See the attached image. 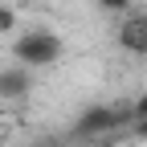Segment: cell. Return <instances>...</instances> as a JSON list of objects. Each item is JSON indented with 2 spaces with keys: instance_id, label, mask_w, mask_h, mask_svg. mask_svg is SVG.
<instances>
[{
  "instance_id": "6da1fadb",
  "label": "cell",
  "mask_w": 147,
  "mask_h": 147,
  "mask_svg": "<svg viewBox=\"0 0 147 147\" xmlns=\"http://www.w3.org/2000/svg\"><path fill=\"white\" fill-rule=\"evenodd\" d=\"M12 53L25 65H49V61L61 57V37L49 33V29H33V33H21L12 41Z\"/></svg>"
},
{
  "instance_id": "7a4b0ae2",
  "label": "cell",
  "mask_w": 147,
  "mask_h": 147,
  "mask_svg": "<svg viewBox=\"0 0 147 147\" xmlns=\"http://www.w3.org/2000/svg\"><path fill=\"white\" fill-rule=\"evenodd\" d=\"M119 110H110V106H90L86 115L74 123V135L78 139H98V135H106V131H115L119 127Z\"/></svg>"
},
{
  "instance_id": "3957f363",
  "label": "cell",
  "mask_w": 147,
  "mask_h": 147,
  "mask_svg": "<svg viewBox=\"0 0 147 147\" xmlns=\"http://www.w3.org/2000/svg\"><path fill=\"white\" fill-rule=\"evenodd\" d=\"M119 45L127 53H147V16L135 12V16H127L123 29H119Z\"/></svg>"
},
{
  "instance_id": "277c9868",
  "label": "cell",
  "mask_w": 147,
  "mask_h": 147,
  "mask_svg": "<svg viewBox=\"0 0 147 147\" xmlns=\"http://www.w3.org/2000/svg\"><path fill=\"white\" fill-rule=\"evenodd\" d=\"M29 90H33V78L25 69H0V98L12 102V98H25Z\"/></svg>"
},
{
  "instance_id": "5b68a950",
  "label": "cell",
  "mask_w": 147,
  "mask_h": 147,
  "mask_svg": "<svg viewBox=\"0 0 147 147\" xmlns=\"http://www.w3.org/2000/svg\"><path fill=\"white\" fill-rule=\"evenodd\" d=\"M12 25H16V12L12 8H0V33H8Z\"/></svg>"
},
{
  "instance_id": "8992f818",
  "label": "cell",
  "mask_w": 147,
  "mask_h": 147,
  "mask_svg": "<svg viewBox=\"0 0 147 147\" xmlns=\"http://www.w3.org/2000/svg\"><path fill=\"white\" fill-rule=\"evenodd\" d=\"M135 123H147V94H139L135 102Z\"/></svg>"
},
{
  "instance_id": "52a82bcc",
  "label": "cell",
  "mask_w": 147,
  "mask_h": 147,
  "mask_svg": "<svg viewBox=\"0 0 147 147\" xmlns=\"http://www.w3.org/2000/svg\"><path fill=\"white\" fill-rule=\"evenodd\" d=\"M98 4H102V8H110V12H123L131 0H98Z\"/></svg>"
},
{
  "instance_id": "ba28073f",
  "label": "cell",
  "mask_w": 147,
  "mask_h": 147,
  "mask_svg": "<svg viewBox=\"0 0 147 147\" xmlns=\"http://www.w3.org/2000/svg\"><path fill=\"white\" fill-rule=\"evenodd\" d=\"M135 127H139V135H143V139H147V123H135Z\"/></svg>"
}]
</instances>
